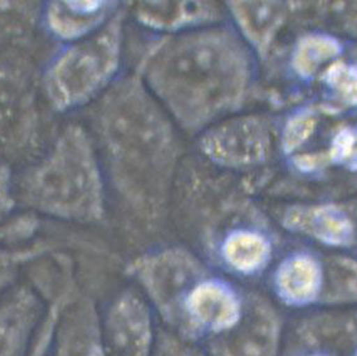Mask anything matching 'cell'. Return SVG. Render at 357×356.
<instances>
[{"mask_svg":"<svg viewBox=\"0 0 357 356\" xmlns=\"http://www.w3.org/2000/svg\"><path fill=\"white\" fill-rule=\"evenodd\" d=\"M250 77L248 51L227 29L172 39L153 56L147 73L155 94L188 128H202L239 107Z\"/></svg>","mask_w":357,"mask_h":356,"instance_id":"cell-1","label":"cell"},{"mask_svg":"<svg viewBox=\"0 0 357 356\" xmlns=\"http://www.w3.org/2000/svg\"><path fill=\"white\" fill-rule=\"evenodd\" d=\"M109 103L103 128L117 180L131 194H161L174 151L166 122L142 94H121Z\"/></svg>","mask_w":357,"mask_h":356,"instance_id":"cell-2","label":"cell"},{"mask_svg":"<svg viewBox=\"0 0 357 356\" xmlns=\"http://www.w3.org/2000/svg\"><path fill=\"white\" fill-rule=\"evenodd\" d=\"M23 200L37 212L72 222L103 216V188L95 155L82 131L70 128L24 180Z\"/></svg>","mask_w":357,"mask_h":356,"instance_id":"cell-3","label":"cell"},{"mask_svg":"<svg viewBox=\"0 0 357 356\" xmlns=\"http://www.w3.org/2000/svg\"><path fill=\"white\" fill-rule=\"evenodd\" d=\"M120 61V33L109 24L87 38L73 42L51 64L45 89L57 108L89 101L111 81Z\"/></svg>","mask_w":357,"mask_h":356,"instance_id":"cell-4","label":"cell"},{"mask_svg":"<svg viewBox=\"0 0 357 356\" xmlns=\"http://www.w3.org/2000/svg\"><path fill=\"white\" fill-rule=\"evenodd\" d=\"M134 272L160 316L183 336L184 304L205 279L200 262L181 249H167L140 260Z\"/></svg>","mask_w":357,"mask_h":356,"instance_id":"cell-5","label":"cell"},{"mask_svg":"<svg viewBox=\"0 0 357 356\" xmlns=\"http://www.w3.org/2000/svg\"><path fill=\"white\" fill-rule=\"evenodd\" d=\"M282 318L275 306L261 296H249L242 318L230 330L211 337V356H278Z\"/></svg>","mask_w":357,"mask_h":356,"instance_id":"cell-6","label":"cell"},{"mask_svg":"<svg viewBox=\"0 0 357 356\" xmlns=\"http://www.w3.org/2000/svg\"><path fill=\"white\" fill-rule=\"evenodd\" d=\"M245 297L228 282L205 277L184 304L183 337H215L230 330L242 318Z\"/></svg>","mask_w":357,"mask_h":356,"instance_id":"cell-7","label":"cell"},{"mask_svg":"<svg viewBox=\"0 0 357 356\" xmlns=\"http://www.w3.org/2000/svg\"><path fill=\"white\" fill-rule=\"evenodd\" d=\"M102 335L109 356H153L156 340L150 307L139 295L122 292L105 312Z\"/></svg>","mask_w":357,"mask_h":356,"instance_id":"cell-8","label":"cell"},{"mask_svg":"<svg viewBox=\"0 0 357 356\" xmlns=\"http://www.w3.org/2000/svg\"><path fill=\"white\" fill-rule=\"evenodd\" d=\"M205 153L218 164L249 168L263 164L271 153V134L258 117L248 116L225 122L203 140Z\"/></svg>","mask_w":357,"mask_h":356,"instance_id":"cell-9","label":"cell"},{"mask_svg":"<svg viewBox=\"0 0 357 356\" xmlns=\"http://www.w3.org/2000/svg\"><path fill=\"white\" fill-rule=\"evenodd\" d=\"M282 225L288 232L307 237L328 249H350L356 246V221L341 204L294 205L284 212Z\"/></svg>","mask_w":357,"mask_h":356,"instance_id":"cell-10","label":"cell"},{"mask_svg":"<svg viewBox=\"0 0 357 356\" xmlns=\"http://www.w3.org/2000/svg\"><path fill=\"white\" fill-rule=\"evenodd\" d=\"M48 309L28 287L0 297V356H28Z\"/></svg>","mask_w":357,"mask_h":356,"instance_id":"cell-11","label":"cell"},{"mask_svg":"<svg viewBox=\"0 0 357 356\" xmlns=\"http://www.w3.org/2000/svg\"><path fill=\"white\" fill-rule=\"evenodd\" d=\"M50 356H109L102 318L89 299L70 296L58 318Z\"/></svg>","mask_w":357,"mask_h":356,"instance_id":"cell-12","label":"cell"},{"mask_svg":"<svg viewBox=\"0 0 357 356\" xmlns=\"http://www.w3.org/2000/svg\"><path fill=\"white\" fill-rule=\"evenodd\" d=\"M325 287L324 262L308 252L283 258L273 274V291L282 304L305 309L321 302Z\"/></svg>","mask_w":357,"mask_h":356,"instance_id":"cell-13","label":"cell"},{"mask_svg":"<svg viewBox=\"0 0 357 356\" xmlns=\"http://www.w3.org/2000/svg\"><path fill=\"white\" fill-rule=\"evenodd\" d=\"M32 102L24 83L10 71L0 70V147L18 149L26 141Z\"/></svg>","mask_w":357,"mask_h":356,"instance_id":"cell-14","label":"cell"},{"mask_svg":"<svg viewBox=\"0 0 357 356\" xmlns=\"http://www.w3.org/2000/svg\"><path fill=\"white\" fill-rule=\"evenodd\" d=\"M230 10L244 38L266 56L287 18V6L278 1L230 3Z\"/></svg>","mask_w":357,"mask_h":356,"instance_id":"cell-15","label":"cell"},{"mask_svg":"<svg viewBox=\"0 0 357 356\" xmlns=\"http://www.w3.org/2000/svg\"><path fill=\"white\" fill-rule=\"evenodd\" d=\"M112 4L105 1H58L47 8V24L58 38L78 42L100 31Z\"/></svg>","mask_w":357,"mask_h":356,"instance_id":"cell-16","label":"cell"},{"mask_svg":"<svg viewBox=\"0 0 357 356\" xmlns=\"http://www.w3.org/2000/svg\"><path fill=\"white\" fill-rule=\"evenodd\" d=\"M220 255L231 272L250 277L268 267L273 246L267 235L257 229L238 228L224 238Z\"/></svg>","mask_w":357,"mask_h":356,"instance_id":"cell-17","label":"cell"},{"mask_svg":"<svg viewBox=\"0 0 357 356\" xmlns=\"http://www.w3.org/2000/svg\"><path fill=\"white\" fill-rule=\"evenodd\" d=\"M346 53L342 39L327 32L302 36L291 54V68L302 81H312Z\"/></svg>","mask_w":357,"mask_h":356,"instance_id":"cell-18","label":"cell"},{"mask_svg":"<svg viewBox=\"0 0 357 356\" xmlns=\"http://www.w3.org/2000/svg\"><path fill=\"white\" fill-rule=\"evenodd\" d=\"M214 13V7L205 3L150 1L137 7V17L144 24L162 31L198 24L211 20Z\"/></svg>","mask_w":357,"mask_h":356,"instance_id":"cell-19","label":"cell"},{"mask_svg":"<svg viewBox=\"0 0 357 356\" xmlns=\"http://www.w3.org/2000/svg\"><path fill=\"white\" fill-rule=\"evenodd\" d=\"M325 287L321 305H357V258L332 255L324 262Z\"/></svg>","mask_w":357,"mask_h":356,"instance_id":"cell-20","label":"cell"},{"mask_svg":"<svg viewBox=\"0 0 357 356\" xmlns=\"http://www.w3.org/2000/svg\"><path fill=\"white\" fill-rule=\"evenodd\" d=\"M319 78L332 101L357 110V48L330 64Z\"/></svg>","mask_w":357,"mask_h":356,"instance_id":"cell-21","label":"cell"},{"mask_svg":"<svg viewBox=\"0 0 357 356\" xmlns=\"http://www.w3.org/2000/svg\"><path fill=\"white\" fill-rule=\"evenodd\" d=\"M319 124V112L313 108H302L291 114L282 130V151L286 155L297 153L314 135Z\"/></svg>","mask_w":357,"mask_h":356,"instance_id":"cell-22","label":"cell"},{"mask_svg":"<svg viewBox=\"0 0 357 356\" xmlns=\"http://www.w3.org/2000/svg\"><path fill=\"white\" fill-rule=\"evenodd\" d=\"M326 151L331 165L357 174V124L338 128Z\"/></svg>","mask_w":357,"mask_h":356,"instance_id":"cell-23","label":"cell"},{"mask_svg":"<svg viewBox=\"0 0 357 356\" xmlns=\"http://www.w3.org/2000/svg\"><path fill=\"white\" fill-rule=\"evenodd\" d=\"M7 244L0 242V297L13 288L20 267L34 255V251L13 249Z\"/></svg>","mask_w":357,"mask_h":356,"instance_id":"cell-24","label":"cell"},{"mask_svg":"<svg viewBox=\"0 0 357 356\" xmlns=\"http://www.w3.org/2000/svg\"><path fill=\"white\" fill-rule=\"evenodd\" d=\"M153 356H205L185 337L161 334L156 339Z\"/></svg>","mask_w":357,"mask_h":356,"instance_id":"cell-25","label":"cell"},{"mask_svg":"<svg viewBox=\"0 0 357 356\" xmlns=\"http://www.w3.org/2000/svg\"><path fill=\"white\" fill-rule=\"evenodd\" d=\"M291 161L294 169L303 174L322 172L331 165L326 150L316 153L296 154Z\"/></svg>","mask_w":357,"mask_h":356,"instance_id":"cell-26","label":"cell"},{"mask_svg":"<svg viewBox=\"0 0 357 356\" xmlns=\"http://www.w3.org/2000/svg\"><path fill=\"white\" fill-rule=\"evenodd\" d=\"M13 186L7 165L0 160V224L7 223V218L14 209Z\"/></svg>","mask_w":357,"mask_h":356,"instance_id":"cell-27","label":"cell"},{"mask_svg":"<svg viewBox=\"0 0 357 356\" xmlns=\"http://www.w3.org/2000/svg\"><path fill=\"white\" fill-rule=\"evenodd\" d=\"M303 356H333L331 354H328V353H325V351H312V353H308L306 355Z\"/></svg>","mask_w":357,"mask_h":356,"instance_id":"cell-28","label":"cell"},{"mask_svg":"<svg viewBox=\"0 0 357 356\" xmlns=\"http://www.w3.org/2000/svg\"><path fill=\"white\" fill-rule=\"evenodd\" d=\"M352 356H357V349L354 350V354H352Z\"/></svg>","mask_w":357,"mask_h":356,"instance_id":"cell-29","label":"cell"}]
</instances>
